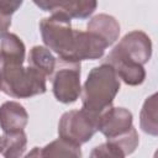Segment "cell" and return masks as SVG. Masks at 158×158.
Returning a JSON list of instances; mask_svg holds the SVG:
<instances>
[{
	"mask_svg": "<svg viewBox=\"0 0 158 158\" xmlns=\"http://www.w3.org/2000/svg\"><path fill=\"white\" fill-rule=\"evenodd\" d=\"M35 5L51 14H62L69 19H86L96 10V1H35Z\"/></svg>",
	"mask_w": 158,
	"mask_h": 158,
	"instance_id": "9",
	"label": "cell"
},
{
	"mask_svg": "<svg viewBox=\"0 0 158 158\" xmlns=\"http://www.w3.org/2000/svg\"><path fill=\"white\" fill-rule=\"evenodd\" d=\"M99 116L85 110H70L62 115L58 123L59 138L80 147L98 132Z\"/></svg>",
	"mask_w": 158,
	"mask_h": 158,
	"instance_id": "5",
	"label": "cell"
},
{
	"mask_svg": "<svg viewBox=\"0 0 158 158\" xmlns=\"http://www.w3.org/2000/svg\"><path fill=\"white\" fill-rule=\"evenodd\" d=\"M28 65L41 72L46 78H51L56 67V58L52 52L43 46H33L28 54Z\"/></svg>",
	"mask_w": 158,
	"mask_h": 158,
	"instance_id": "16",
	"label": "cell"
},
{
	"mask_svg": "<svg viewBox=\"0 0 158 158\" xmlns=\"http://www.w3.org/2000/svg\"><path fill=\"white\" fill-rule=\"evenodd\" d=\"M132 121L131 111L125 107L111 106L100 115L98 131L106 137L107 142L114 143L125 156H128L136 151L139 143L138 133Z\"/></svg>",
	"mask_w": 158,
	"mask_h": 158,
	"instance_id": "2",
	"label": "cell"
},
{
	"mask_svg": "<svg viewBox=\"0 0 158 158\" xmlns=\"http://www.w3.org/2000/svg\"><path fill=\"white\" fill-rule=\"evenodd\" d=\"M118 90L120 79L109 64L102 63L99 67H94L81 88L83 110L100 117L106 109L112 106Z\"/></svg>",
	"mask_w": 158,
	"mask_h": 158,
	"instance_id": "1",
	"label": "cell"
},
{
	"mask_svg": "<svg viewBox=\"0 0 158 158\" xmlns=\"http://www.w3.org/2000/svg\"><path fill=\"white\" fill-rule=\"evenodd\" d=\"M139 123L143 132L157 136V94H153L146 99L141 110Z\"/></svg>",
	"mask_w": 158,
	"mask_h": 158,
	"instance_id": "17",
	"label": "cell"
},
{
	"mask_svg": "<svg viewBox=\"0 0 158 158\" xmlns=\"http://www.w3.org/2000/svg\"><path fill=\"white\" fill-rule=\"evenodd\" d=\"M1 70H2V62H1V58H0V77H1Z\"/></svg>",
	"mask_w": 158,
	"mask_h": 158,
	"instance_id": "20",
	"label": "cell"
},
{
	"mask_svg": "<svg viewBox=\"0 0 158 158\" xmlns=\"http://www.w3.org/2000/svg\"><path fill=\"white\" fill-rule=\"evenodd\" d=\"M106 48V42L98 35L89 31L74 30V41L68 60L80 63V60L99 59L104 56Z\"/></svg>",
	"mask_w": 158,
	"mask_h": 158,
	"instance_id": "8",
	"label": "cell"
},
{
	"mask_svg": "<svg viewBox=\"0 0 158 158\" xmlns=\"http://www.w3.org/2000/svg\"><path fill=\"white\" fill-rule=\"evenodd\" d=\"M152 56V42L147 33L135 30L125 35L106 58L144 65Z\"/></svg>",
	"mask_w": 158,
	"mask_h": 158,
	"instance_id": "7",
	"label": "cell"
},
{
	"mask_svg": "<svg viewBox=\"0 0 158 158\" xmlns=\"http://www.w3.org/2000/svg\"><path fill=\"white\" fill-rule=\"evenodd\" d=\"M25 158H81L80 147L57 138L44 147H33Z\"/></svg>",
	"mask_w": 158,
	"mask_h": 158,
	"instance_id": "10",
	"label": "cell"
},
{
	"mask_svg": "<svg viewBox=\"0 0 158 158\" xmlns=\"http://www.w3.org/2000/svg\"><path fill=\"white\" fill-rule=\"evenodd\" d=\"M104 63L109 64L115 70L118 79H121L127 85H131V86L141 85L146 79V70L142 65L131 64L127 62L109 59V58H105Z\"/></svg>",
	"mask_w": 158,
	"mask_h": 158,
	"instance_id": "14",
	"label": "cell"
},
{
	"mask_svg": "<svg viewBox=\"0 0 158 158\" xmlns=\"http://www.w3.org/2000/svg\"><path fill=\"white\" fill-rule=\"evenodd\" d=\"M125 153L114 143L105 142L93 148L89 158H125Z\"/></svg>",
	"mask_w": 158,
	"mask_h": 158,
	"instance_id": "19",
	"label": "cell"
},
{
	"mask_svg": "<svg viewBox=\"0 0 158 158\" xmlns=\"http://www.w3.org/2000/svg\"><path fill=\"white\" fill-rule=\"evenodd\" d=\"M0 90L16 99H28L46 93V77L32 67H2Z\"/></svg>",
	"mask_w": 158,
	"mask_h": 158,
	"instance_id": "3",
	"label": "cell"
},
{
	"mask_svg": "<svg viewBox=\"0 0 158 158\" xmlns=\"http://www.w3.org/2000/svg\"><path fill=\"white\" fill-rule=\"evenodd\" d=\"M28 122L26 109L16 101H6L0 106V127L4 132L23 131Z\"/></svg>",
	"mask_w": 158,
	"mask_h": 158,
	"instance_id": "11",
	"label": "cell"
},
{
	"mask_svg": "<svg viewBox=\"0 0 158 158\" xmlns=\"http://www.w3.org/2000/svg\"><path fill=\"white\" fill-rule=\"evenodd\" d=\"M22 5V1H1L0 2V37L2 38L11 26L12 14Z\"/></svg>",
	"mask_w": 158,
	"mask_h": 158,
	"instance_id": "18",
	"label": "cell"
},
{
	"mask_svg": "<svg viewBox=\"0 0 158 158\" xmlns=\"http://www.w3.org/2000/svg\"><path fill=\"white\" fill-rule=\"evenodd\" d=\"M25 44L15 33H6L0 42V58L2 67L22 65L25 60Z\"/></svg>",
	"mask_w": 158,
	"mask_h": 158,
	"instance_id": "13",
	"label": "cell"
},
{
	"mask_svg": "<svg viewBox=\"0 0 158 158\" xmlns=\"http://www.w3.org/2000/svg\"><path fill=\"white\" fill-rule=\"evenodd\" d=\"M51 80L53 95L59 102H75L81 93L80 63L60 58L56 59V67Z\"/></svg>",
	"mask_w": 158,
	"mask_h": 158,
	"instance_id": "6",
	"label": "cell"
},
{
	"mask_svg": "<svg viewBox=\"0 0 158 158\" xmlns=\"http://www.w3.org/2000/svg\"><path fill=\"white\" fill-rule=\"evenodd\" d=\"M27 136L25 131L4 132L0 136V154L4 158H21L26 152Z\"/></svg>",
	"mask_w": 158,
	"mask_h": 158,
	"instance_id": "15",
	"label": "cell"
},
{
	"mask_svg": "<svg viewBox=\"0 0 158 158\" xmlns=\"http://www.w3.org/2000/svg\"><path fill=\"white\" fill-rule=\"evenodd\" d=\"M40 31L46 47L57 53L60 59L68 60L74 41L70 19L62 14H52L40 21Z\"/></svg>",
	"mask_w": 158,
	"mask_h": 158,
	"instance_id": "4",
	"label": "cell"
},
{
	"mask_svg": "<svg viewBox=\"0 0 158 158\" xmlns=\"http://www.w3.org/2000/svg\"><path fill=\"white\" fill-rule=\"evenodd\" d=\"M86 28L89 32H93L102 38L106 42L107 47L115 43L120 35V23L114 16L107 14H99L94 16L88 22Z\"/></svg>",
	"mask_w": 158,
	"mask_h": 158,
	"instance_id": "12",
	"label": "cell"
}]
</instances>
